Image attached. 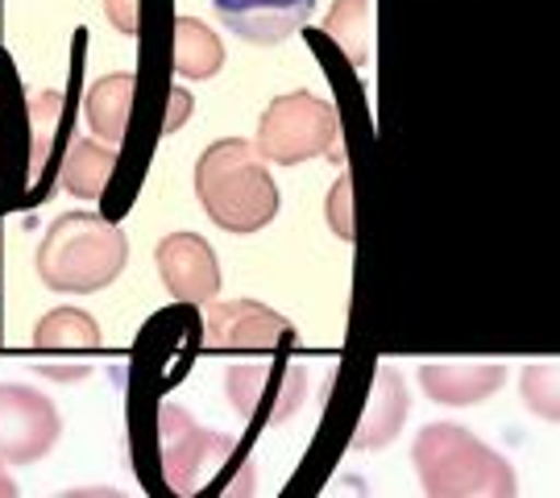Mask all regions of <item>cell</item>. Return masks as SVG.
Here are the masks:
<instances>
[{
    "label": "cell",
    "instance_id": "6da1fadb",
    "mask_svg": "<svg viewBox=\"0 0 560 498\" xmlns=\"http://www.w3.org/2000/svg\"><path fill=\"white\" fill-rule=\"evenodd\" d=\"M196 196L224 233H258L279 217V187L258 146L241 138L212 141L196 162Z\"/></svg>",
    "mask_w": 560,
    "mask_h": 498
},
{
    "label": "cell",
    "instance_id": "7a4b0ae2",
    "mask_svg": "<svg viewBox=\"0 0 560 498\" xmlns=\"http://www.w3.org/2000/svg\"><path fill=\"white\" fill-rule=\"evenodd\" d=\"M125 262H129V241L113 220L96 212H67L42 238L38 279L62 296H92L117 282Z\"/></svg>",
    "mask_w": 560,
    "mask_h": 498
},
{
    "label": "cell",
    "instance_id": "3957f363",
    "mask_svg": "<svg viewBox=\"0 0 560 498\" xmlns=\"http://www.w3.org/2000/svg\"><path fill=\"white\" fill-rule=\"evenodd\" d=\"M411 461L423 495L432 498H511L520 490L515 470L457 424H428Z\"/></svg>",
    "mask_w": 560,
    "mask_h": 498
},
{
    "label": "cell",
    "instance_id": "277c9868",
    "mask_svg": "<svg viewBox=\"0 0 560 498\" xmlns=\"http://www.w3.org/2000/svg\"><path fill=\"white\" fill-rule=\"evenodd\" d=\"M258 154L279 166H300L312 159H337L340 154V117L328 100L312 92H287L258 120Z\"/></svg>",
    "mask_w": 560,
    "mask_h": 498
},
{
    "label": "cell",
    "instance_id": "5b68a950",
    "mask_svg": "<svg viewBox=\"0 0 560 498\" xmlns=\"http://www.w3.org/2000/svg\"><path fill=\"white\" fill-rule=\"evenodd\" d=\"M159 444H162V474L175 495H200L208 482L224 474L229 461H237V440L200 428L175 403L159 407Z\"/></svg>",
    "mask_w": 560,
    "mask_h": 498
},
{
    "label": "cell",
    "instance_id": "8992f818",
    "mask_svg": "<svg viewBox=\"0 0 560 498\" xmlns=\"http://www.w3.org/2000/svg\"><path fill=\"white\" fill-rule=\"evenodd\" d=\"M62 432L55 403L21 382H0V461L4 465H34Z\"/></svg>",
    "mask_w": 560,
    "mask_h": 498
},
{
    "label": "cell",
    "instance_id": "52a82bcc",
    "mask_svg": "<svg viewBox=\"0 0 560 498\" xmlns=\"http://www.w3.org/2000/svg\"><path fill=\"white\" fill-rule=\"evenodd\" d=\"M224 391H229L241 416L287 424L307 398V370L300 361H282L279 370H270V366H233L224 374Z\"/></svg>",
    "mask_w": 560,
    "mask_h": 498
},
{
    "label": "cell",
    "instance_id": "ba28073f",
    "mask_svg": "<svg viewBox=\"0 0 560 498\" xmlns=\"http://www.w3.org/2000/svg\"><path fill=\"white\" fill-rule=\"evenodd\" d=\"M203 340L212 349H233V354H270L287 340H295V328H291V320L279 316L266 303L233 299V303H212L208 308Z\"/></svg>",
    "mask_w": 560,
    "mask_h": 498
},
{
    "label": "cell",
    "instance_id": "9c48e42d",
    "mask_svg": "<svg viewBox=\"0 0 560 498\" xmlns=\"http://www.w3.org/2000/svg\"><path fill=\"white\" fill-rule=\"evenodd\" d=\"M159 275L166 282V291L179 303H212V296L221 291V266L212 245L196 233H171L159 241L154 250Z\"/></svg>",
    "mask_w": 560,
    "mask_h": 498
},
{
    "label": "cell",
    "instance_id": "30bf717a",
    "mask_svg": "<svg viewBox=\"0 0 560 498\" xmlns=\"http://www.w3.org/2000/svg\"><path fill=\"white\" fill-rule=\"evenodd\" d=\"M212 9L237 38L275 46L312 21L316 0H212Z\"/></svg>",
    "mask_w": 560,
    "mask_h": 498
},
{
    "label": "cell",
    "instance_id": "8fae6325",
    "mask_svg": "<svg viewBox=\"0 0 560 498\" xmlns=\"http://www.w3.org/2000/svg\"><path fill=\"white\" fill-rule=\"evenodd\" d=\"M420 382L428 398H436L444 407H465V403H478V398L494 395L506 370L494 361H448V366H420Z\"/></svg>",
    "mask_w": 560,
    "mask_h": 498
},
{
    "label": "cell",
    "instance_id": "7c38bea8",
    "mask_svg": "<svg viewBox=\"0 0 560 498\" xmlns=\"http://www.w3.org/2000/svg\"><path fill=\"white\" fill-rule=\"evenodd\" d=\"M133 96H138V76H104L88 88L83 96V113H88V125L96 129V138L117 146L129 129V113H133Z\"/></svg>",
    "mask_w": 560,
    "mask_h": 498
},
{
    "label": "cell",
    "instance_id": "4fadbf2b",
    "mask_svg": "<svg viewBox=\"0 0 560 498\" xmlns=\"http://www.w3.org/2000/svg\"><path fill=\"white\" fill-rule=\"evenodd\" d=\"M402 419H407V386H402V374H395L390 366L378 370V386H374V398L365 407V419H361L358 437H353V449H382L399 437Z\"/></svg>",
    "mask_w": 560,
    "mask_h": 498
},
{
    "label": "cell",
    "instance_id": "5bb4252c",
    "mask_svg": "<svg viewBox=\"0 0 560 498\" xmlns=\"http://www.w3.org/2000/svg\"><path fill=\"white\" fill-rule=\"evenodd\" d=\"M101 345V324L80 308H55L34 328V349L38 354H96Z\"/></svg>",
    "mask_w": 560,
    "mask_h": 498
},
{
    "label": "cell",
    "instance_id": "9a60e30c",
    "mask_svg": "<svg viewBox=\"0 0 560 498\" xmlns=\"http://www.w3.org/2000/svg\"><path fill=\"white\" fill-rule=\"evenodd\" d=\"M113 171H117V150L101 138H80L62 162V187L80 199H101Z\"/></svg>",
    "mask_w": 560,
    "mask_h": 498
},
{
    "label": "cell",
    "instance_id": "2e32d148",
    "mask_svg": "<svg viewBox=\"0 0 560 498\" xmlns=\"http://www.w3.org/2000/svg\"><path fill=\"white\" fill-rule=\"evenodd\" d=\"M224 67L221 38L196 18H175V71L183 80H212Z\"/></svg>",
    "mask_w": 560,
    "mask_h": 498
},
{
    "label": "cell",
    "instance_id": "e0dca14e",
    "mask_svg": "<svg viewBox=\"0 0 560 498\" xmlns=\"http://www.w3.org/2000/svg\"><path fill=\"white\" fill-rule=\"evenodd\" d=\"M324 34L340 42L353 67H370L374 59V4L370 0H337L324 18Z\"/></svg>",
    "mask_w": 560,
    "mask_h": 498
},
{
    "label": "cell",
    "instance_id": "ac0fdd59",
    "mask_svg": "<svg viewBox=\"0 0 560 498\" xmlns=\"http://www.w3.org/2000/svg\"><path fill=\"white\" fill-rule=\"evenodd\" d=\"M62 125V96L59 92H42V96L30 100V171H25V183L34 187L46 175V159L55 150V138H59Z\"/></svg>",
    "mask_w": 560,
    "mask_h": 498
},
{
    "label": "cell",
    "instance_id": "d6986e66",
    "mask_svg": "<svg viewBox=\"0 0 560 498\" xmlns=\"http://www.w3.org/2000/svg\"><path fill=\"white\" fill-rule=\"evenodd\" d=\"M523 403L548 424H560V361H540L520 374Z\"/></svg>",
    "mask_w": 560,
    "mask_h": 498
},
{
    "label": "cell",
    "instance_id": "ffe728a7",
    "mask_svg": "<svg viewBox=\"0 0 560 498\" xmlns=\"http://www.w3.org/2000/svg\"><path fill=\"white\" fill-rule=\"evenodd\" d=\"M349 192L353 187H349V175H345L337 183V192L328 196V224L337 229L340 238H353V204H349Z\"/></svg>",
    "mask_w": 560,
    "mask_h": 498
},
{
    "label": "cell",
    "instance_id": "44dd1931",
    "mask_svg": "<svg viewBox=\"0 0 560 498\" xmlns=\"http://www.w3.org/2000/svg\"><path fill=\"white\" fill-rule=\"evenodd\" d=\"M104 13L120 34H138L141 30V0H104Z\"/></svg>",
    "mask_w": 560,
    "mask_h": 498
},
{
    "label": "cell",
    "instance_id": "7402d4cb",
    "mask_svg": "<svg viewBox=\"0 0 560 498\" xmlns=\"http://www.w3.org/2000/svg\"><path fill=\"white\" fill-rule=\"evenodd\" d=\"M187 113H191V96H187L183 88H175V92H171V113L162 117V129H166V134H175V129H183V120H187Z\"/></svg>",
    "mask_w": 560,
    "mask_h": 498
},
{
    "label": "cell",
    "instance_id": "603a6c76",
    "mask_svg": "<svg viewBox=\"0 0 560 498\" xmlns=\"http://www.w3.org/2000/svg\"><path fill=\"white\" fill-rule=\"evenodd\" d=\"M42 374H50V379H88V366H42Z\"/></svg>",
    "mask_w": 560,
    "mask_h": 498
},
{
    "label": "cell",
    "instance_id": "cb8c5ba5",
    "mask_svg": "<svg viewBox=\"0 0 560 498\" xmlns=\"http://www.w3.org/2000/svg\"><path fill=\"white\" fill-rule=\"evenodd\" d=\"M18 495V482L4 474V461H0V498H13Z\"/></svg>",
    "mask_w": 560,
    "mask_h": 498
}]
</instances>
